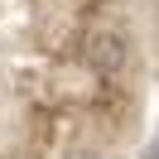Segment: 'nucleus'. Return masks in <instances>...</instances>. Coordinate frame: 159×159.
<instances>
[{
    "label": "nucleus",
    "instance_id": "nucleus-1",
    "mask_svg": "<svg viewBox=\"0 0 159 159\" xmlns=\"http://www.w3.org/2000/svg\"><path fill=\"white\" fill-rule=\"evenodd\" d=\"M92 63H97L101 72H116L120 63H125V43H120L116 34H97V39H92Z\"/></svg>",
    "mask_w": 159,
    "mask_h": 159
}]
</instances>
